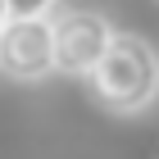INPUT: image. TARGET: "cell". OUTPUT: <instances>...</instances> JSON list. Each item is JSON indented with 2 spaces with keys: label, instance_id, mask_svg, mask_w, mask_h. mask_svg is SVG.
Instances as JSON below:
<instances>
[{
  "label": "cell",
  "instance_id": "obj_3",
  "mask_svg": "<svg viewBox=\"0 0 159 159\" xmlns=\"http://www.w3.org/2000/svg\"><path fill=\"white\" fill-rule=\"evenodd\" d=\"M109 18L96 9H64L55 14V59H59V73L68 77H91L96 64L105 59V50L114 46Z\"/></svg>",
  "mask_w": 159,
  "mask_h": 159
},
{
  "label": "cell",
  "instance_id": "obj_5",
  "mask_svg": "<svg viewBox=\"0 0 159 159\" xmlns=\"http://www.w3.org/2000/svg\"><path fill=\"white\" fill-rule=\"evenodd\" d=\"M9 18H14V14H9V0H0V27L9 23Z\"/></svg>",
  "mask_w": 159,
  "mask_h": 159
},
{
  "label": "cell",
  "instance_id": "obj_4",
  "mask_svg": "<svg viewBox=\"0 0 159 159\" xmlns=\"http://www.w3.org/2000/svg\"><path fill=\"white\" fill-rule=\"evenodd\" d=\"M59 0H9V14L14 18H27V14H55Z\"/></svg>",
  "mask_w": 159,
  "mask_h": 159
},
{
  "label": "cell",
  "instance_id": "obj_2",
  "mask_svg": "<svg viewBox=\"0 0 159 159\" xmlns=\"http://www.w3.org/2000/svg\"><path fill=\"white\" fill-rule=\"evenodd\" d=\"M0 73L14 82H41L59 73L55 59V18L50 14H27L9 18L0 27Z\"/></svg>",
  "mask_w": 159,
  "mask_h": 159
},
{
  "label": "cell",
  "instance_id": "obj_1",
  "mask_svg": "<svg viewBox=\"0 0 159 159\" xmlns=\"http://www.w3.org/2000/svg\"><path fill=\"white\" fill-rule=\"evenodd\" d=\"M91 96L109 114H141L159 100V50L136 32H118L91 73Z\"/></svg>",
  "mask_w": 159,
  "mask_h": 159
}]
</instances>
